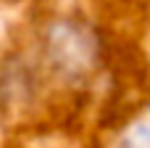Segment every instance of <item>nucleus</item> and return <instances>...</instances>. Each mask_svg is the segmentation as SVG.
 <instances>
[{"label": "nucleus", "mask_w": 150, "mask_h": 148, "mask_svg": "<svg viewBox=\"0 0 150 148\" xmlns=\"http://www.w3.org/2000/svg\"><path fill=\"white\" fill-rule=\"evenodd\" d=\"M132 148H150V130H145V127H140L129 140H127ZM121 148H127V146H121Z\"/></svg>", "instance_id": "obj_1"}]
</instances>
